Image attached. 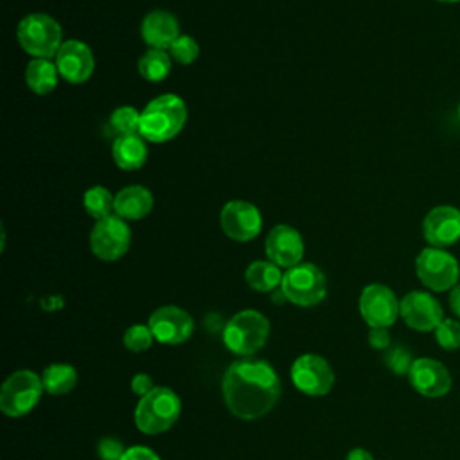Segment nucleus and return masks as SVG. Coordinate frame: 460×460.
Masks as SVG:
<instances>
[{"label":"nucleus","mask_w":460,"mask_h":460,"mask_svg":"<svg viewBox=\"0 0 460 460\" xmlns=\"http://www.w3.org/2000/svg\"><path fill=\"white\" fill-rule=\"evenodd\" d=\"M221 388L226 408L243 420L264 417L282 392L275 368L268 361L253 358L234 361L223 374Z\"/></svg>","instance_id":"1"},{"label":"nucleus","mask_w":460,"mask_h":460,"mask_svg":"<svg viewBox=\"0 0 460 460\" xmlns=\"http://www.w3.org/2000/svg\"><path fill=\"white\" fill-rule=\"evenodd\" d=\"M187 104L176 93H164L151 99L142 110L140 137L153 144L172 140L187 122Z\"/></svg>","instance_id":"2"},{"label":"nucleus","mask_w":460,"mask_h":460,"mask_svg":"<svg viewBox=\"0 0 460 460\" xmlns=\"http://www.w3.org/2000/svg\"><path fill=\"white\" fill-rule=\"evenodd\" d=\"M16 38L20 47L34 59H52L63 45L61 25L47 13H31L23 16L18 23Z\"/></svg>","instance_id":"3"},{"label":"nucleus","mask_w":460,"mask_h":460,"mask_svg":"<svg viewBox=\"0 0 460 460\" xmlns=\"http://www.w3.org/2000/svg\"><path fill=\"white\" fill-rule=\"evenodd\" d=\"M180 411V397L167 386H155L140 397L135 408V424L146 435H158L176 422Z\"/></svg>","instance_id":"4"},{"label":"nucleus","mask_w":460,"mask_h":460,"mask_svg":"<svg viewBox=\"0 0 460 460\" xmlns=\"http://www.w3.org/2000/svg\"><path fill=\"white\" fill-rule=\"evenodd\" d=\"M268 334V318L255 309H244L235 313L225 325L223 343L237 356H252L266 343Z\"/></svg>","instance_id":"5"},{"label":"nucleus","mask_w":460,"mask_h":460,"mask_svg":"<svg viewBox=\"0 0 460 460\" xmlns=\"http://www.w3.org/2000/svg\"><path fill=\"white\" fill-rule=\"evenodd\" d=\"M280 289L288 302L300 307H313L325 298L327 279L316 264L300 262L286 270Z\"/></svg>","instance_id":"6"},{"label":"nucleus","mask_w":460,"mask_h":460,"mask_svg":"<svg viewBox=\"0 0 460 460\" xmlns=\"http://www.w3.org/2000/svg\"><path fill=\"white\" fill-rule=\"evenodd\" d=\"M415 273L428 289L442 293L458 284L460 264L446 248L428 246L415 259Z\"/></svg>","instance_id":"7"},{"label":"nucleus","mask_w":460,"mask_h":460,"mask_svg":"<svg viewBox=\"0 0 460 460\" xmlns=\"http://www.w3.org/2000/svg\"><path fill=\"white\" fill-rule=\"evenodd\" d=\"M43 390L41 376L32 370H16L2 385L0 410L7 417H23L38 404Z\"/></svg>","instance_id":"8"},{"label":"nucleus","mask_w":460,"mask_h":460,"mask_svg":"<svg viewBox=\"0 0 460 460\" xmlns=\"http://www.w3.org/2000/svg\"><path fill=\"white\" fill-rule=\"evenodd\" d=\"M131 230L128 221L119 216H110L95 221L90 232V250L101 261H117L129 250Z\"/></svg>","instance_id":"9"},{"label":"nucleus","mask_w":460,"mask_h":460,"mask_svg":"<svg viewBox=\"0 0 460 460\" xmlns=\"http://www.w3.org/2000/svg\"><path fill=\"white\" fill-rule=\"evenodd\" d=\"M359 313L368 327H390L401 316V300L385 284H368L359 295Z\"/></svg>","instance_id":"10"},{"label":"nucleus","mask_w":460,"mask_h":460,"mask_svg":"<svg viewBox=\"0 0 460 460\" xmlns=\"http://www.w3.org/2000/svg\"><path fill=\"white\" fill-rule=\"evenodd\" d=\"M219 223L226 237L237 243H248L259 235L262 228V216L253 203L232 199L223 205Z\"/></svg>","instance_id":"11"},{"label":"nucleus","mask_w":460,"mask_h":460,"mask_svg":"<svg viewBox=\"0 0 460 460\" xmlns=\"http://www.w3.org/2000/svg\"><path fill=\"white\" fill-rule=\"evenodd\" d=\"M293 385L307 395H325L334 385V372L318 354H302L291 365Z\"/></svg>","instance_id":"12"},{"label":"nucleus","mask_w":460,"mask_h":460,"mask_svg":"<svg viewBox=\"0 0 460 460\" xmlns=\"http://www.w3.org/2000/svg\"><path fill=\"white\" fill-rule=\"evenodd\" d=\"M401 318L419 332H433L444 320L440 302L428 291H410L401 298Z\"/></svg>","instance_id":"13"},{"label":"nucleus","mask_w":460,"mask_h":460,"mask_svg":"<svg viewBox=\"0 0 460 460\" xmlns=\"http://www.w3.org/2000/svg\"><path fill=\"white\" fill-rule=\"evenodd\" d=\"M155 340L165 345H180L190 338L194 331L192 316L176 305H162L155 309L147 322Z\"/></svg>","instance_id":"14"},{"label":"nucleus","mask_w":460,"mask_h":460,"mask_svg":"<svg viewBox=\"0 0 460 460\" xmlns=\"http://www.w3.org/2000/svg\"><path fill=\"white\" fill-rule=\"evenodd\" d=\"M54 63L58 66L59 77L72 84L86 83L95 66V59L92 49L81 40H66L59 47Z\"/></svg>","instance_id":"15"},{"label":"nucleus","mask_w":460,"mask_h":460,"mask_svg":"<svg viewBox=\"0 0 460 460\" xmlns=\"http://www.w3.org/2000/svg\"><path fill=\"white\" fill-rule=\"evenodd\" d=\"M422 235L429 246L447 248L460 241V210L453 205H437L422 219Z\"/></svg>","instance_id":"16"},{"label":"nucleus","mask_w":460,"mask_h":460,"mask_svg":"<svg viewBox=\"0 0 460 460\" xmlns=\"http://www.w3.org/2000/svg\"><path fill=\"white\" fill-rule=\"evenodd\" d=\"M408 379L415 392L431 399L446 395L453 386V377L447 367L433 358H415Z\"/></svg>","instance_id":"17"},{"label":"nucleus","mask_w":460,"mask_h":460,"mask_svg":"<svg viewBox=\"0 0 460 460\" xmlns=\"http://www.w3.org/2000/svg\"><path fill=\"white\" fill-rule=\"evenodd\" d=\"M264 252L268 261L288 270L302 262L304 239L296 228L289 225H277L270 230L264 241Z\"/></svg>","instance_id":"18"},{"label":"nucleus","mask_w":460,"mask_h":460,"mask_svg":"<svg viewBox=\"0 0 460 460\" xmlns=\"http://www.w3.org/2000/svg\"><path fill=\"white\" fill-rule=\"evenodd\" d=\"M140 36L149 49L169 50L172 41L180 36L178 18L164 9H155L147 13L140 23Z\"/></svg>","instance_id":"19"},{"label":"nucleus","mask_w":460,"mask_h":460,"mask_svg":"<svg viewBox=\"0 0 460 460\" xmlns=\"http://www.w3.org/2000/svg\"><path fill=\"white\" fill-rule=\"evenodd\" d=\"M153 194L144 185H128L115 194V216L124 221H138L153 208Z\"/></svg>","instance_id":"20"},{"label":"nucleus","mask_w":460,"mask_h":460,"mask_svg":"<svg viewBox=\"0 0 460 460\" xmlns=\"http://www.w3.org/2000/svg\"><path fill=\"white\" fill-rule=\"evenodd\" d=\"M147 140L135 135H119L111 144V158L122 171H137L147 160Z\"/></svg>","instance_id":"21"},{"label":"nucleus","mask_w":460,"mask_h":460,"mask_svg":"<svg viewBox=\"0 0 460 460\" xmlns=\"http://www.w3.org/2000/svg\"><path fill=\"white\" fill-rule=\"evenodd\" d=\"M25 84L36 93V95H47L58 86V66L50 59H32L25 66Z\"/></svg>","instance_id":"22"},{"label":"nucleus","mask_w":460,"mask_h":460,"mask_svg":"<svg viewBox=\"0 0 460 460\" xmlns=\"http://www.w3.org/2000/svg\"><path fill=\"white\" fill-rule=\"evenodd\" d=\"M284 273L271 261H253L244 271V280L253 291H275L282 282Z\"/></svg>","instance_id":"23"},{"label":"nucleus","mask_w":460,"mask_h":460,"mask_svg":"<svg viewBox=\"0 0 460 460\" xmlns=\"http://www.w3.org/2000/svg\"><path fill=\"white\" fill-rule=\"evenodd\" d=\"M137 68L142 79L149 83L164 81L172 70V58L167 50L147 49L137 61Z\"/></svg>","instance_id":"24"},{"label":"nucleus","mask_w":460,"mask_h":460,"mask_svg":"<svg viewBox=\"0 0 460 460\" xmlns=\"http://www.w3.org/2000/svg\"><path fill=\"white\" fill-rule=\"evenodd\" d=\"M45 392L52 395H63L75 388L77 372L72 365L66 363H52L41 374Z\"/></svg>","instance_id":"25"},{"label":"nucleus","mask_w":460,"mask_h":460,"mask_svg":"<svg viewBox=\"0 0 460 460\" xmlns=\"http://www.w3.org/2000/svg\"><path fill=\"white\" fill-rule=\"evenodd\" d=\"M83 208L95 221L115 214V196L102 185H93L83 194Z\"/></svg>","instance_id":"26"},{"label":"nucleus","mask_w":460,"mask_h":460,"mask_svg":"<svg viewBox=\"0 0 460 460\" xmlns=\"http://www.w3.org/2000/svg\"><path fill=\"white\" fill-rule=\"evenodd\" d=\"M140 117L135 106H119L110 113V128L119 135H135L140 131ZM140 135V133H138Z\"/></svg>","instance_id":"27"},{"label":"nucleus","mask_w":460,"mask_h":460,"mask_svg":"<svg viewBox=\"0 0 460 460\" xmlns=\"http://www.w3.org/2000/svg\"><path fill=\"white\" fill-rule=\"evenodd\" d=\"M167 52L171 54L172 61H176V63H180V65H190V63H194V61L198 59V56H199V45H198V41H196L192 36H189V34H180V36L172 41V45L169 47Z\"/></svg>","instance_id":"28"},{"label":"nucleus","mask_w":460,"mask_h":460,"mask_svg":"<svg viewBox=\"0 0 460 460\" xmlns=\"http://www.w3.org/2000/svg\"><path fill=\"white\" fill-rule=\"evenodd\" d=\"M153 340H155V336H153L149 325L135 323V325L126 329L122 343L131 352H144V350H147L151 347Z\"/></svg>","instance_id":"29"},{"label":"nucleus","mask_w":460,"mask_h":460,"mask_svg":"<svg viewBox=\"0 0 460 460\" xmlns=\"http://www.w3.org/2000/svg\"><path fill=\"white\" fill-rule=\"evenodd\" d=\"M437 343L444 350L460 349V322L455 318H444L438 327L433 331Z\"/></svg>","instance_id":"30"},{"label":"nucleus","mask_w":460,"mask_h":460,"mask_svg":"<svg viewBox=\"0 0 460 460\" xmlns=\"http://www.w3.org/2000/svg\"><path fill=\"white\" fill-rule=\"evenodd\" d=\"M415 358L404 345H394L386 350L385 363L395 376H408Z\"/></svg>","instance_id":"31"},{"label":"nucleus","mask_w":460,"mask_h":460,"mask_svg":"<svg viewBox=\"0 0 460 460\" xmlns=\"http://www.w3.org/2000/svg\"><path fill=\"white\" fill-rule=\"evenodd\" d=\"M124 453H126V447L119 438L104 437L97 444V456L101 460H122Z\"/></svg>","instance_id":"32"},{"label":"nucleus","mask_w":460,"mask_h":460,"mask_svg":"<svg viewBox=\"0 0 460 460\" xmlns=\"http://www.w3.org/2000/svg\"><path fill=\"white\" fill-rule=\"evenodd\" d=\"M368 345L376 350H388L392 347V336L388 332V327H370Z\"/></svg>","instance_id":"33"},{"label":"nucleus","mask_w":460,"mask_h":460,"mask_svg":"<svg viewBox=\"0 0 460 460\" xmlns=\"http://www.w3.org/2000/svg\"><path fill=\"white\" fill-rule=\"evenodd\" d=\"M153 388H155V385H153V377H151V376L140 372V374H135V376L131 377V392L137 394L138 397H144V395L149 394Z\"/></svg>","instance_id":"34"},{"label":"nucleus","mask_w":460,"mask_h":460,"mask_svg":"<svg viewBox=\"0 0 460 460\" xmlns=\"http://www.w3.org/2000/svg\"><path fill=\"white\" fill-rule=\"evenodd\" d=\"M122 460H160V456L146 446H131L126 449Z\"/></svg>","instance_id":"35"},{"label":"nucleus","mask_w":460,"mask_h":460,"mask_svg":"<svg viewBox=\"0 0 460 460\" xmlns=\"http://www.w3.org/2000/svg\"><path fill=\"white\" fill-rule=\"evenodd\" d=\"M449 309L451 313L460 318V282L449 289Z\"/></svg>","instance_id":"36"},{"label":"nucleus","mask_w":460,"mask_h":460,"mask_svg":"<svg viewBox=\"0 0 460 460\" xmlns=\"http://www.w3.org/2000/svg\"><path fill=\"white\" fill-rule=\"evenodd\" d=\"M345 460H374V456L367 449H363V447H354V449H350L347 453Z\"/></svg>","instance_id":"37"},{"label":"nucleus","mask_w":460,"mask_h":460,"mask_svg":"<svg viewBox=\"0 0 460 460\" xmlns=\"http://www.w3.org/2000/svg\"><path fill=\"white\" fill-rule=\"evenodd\" d=\"M438 2H446V4H455V2H460V0H438Z\"/></svg>","instance_id":"38"},{"label":"nucleus","mask_w":460,"mask_h":460,"mask_svg":"<svg viewBox=\"0 0 460 460\" xmlns=\"http://www.w3.org/2000/svg\"><path fill=\"white\" fill-rule=\"evenodd\" d=\"M456 111H458V120H460V102H458V110Z\"/></svg>","instance_id":"39"}]
</instances>
